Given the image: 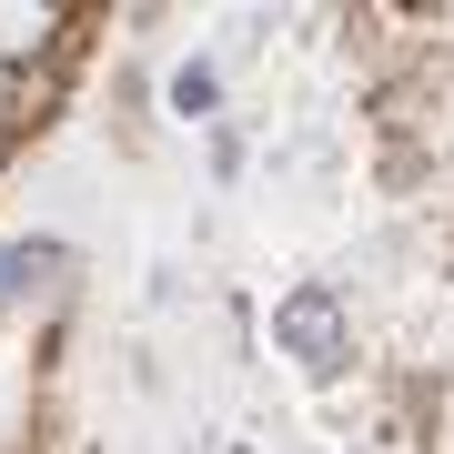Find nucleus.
Returning a JSON list of instances; mask_svg holds the SVG:
<instances>
[{
	"mask_svg": "<svg viewBox=\"0 0 454 454\" xmlns=\"http://www.w3.org/2000/svg\"><path fill=\"white\" fill-rule=\"evenodd\" d=\"M283 333H293L303 364H333V303H324V293H293V303H283Z\"/></svg>",
	"mask_w": 454,
	"mask_h": 454,
	"instance_id": "nucleus-1",
	"label": "nucleus"
}]
</instances>
